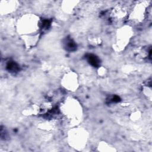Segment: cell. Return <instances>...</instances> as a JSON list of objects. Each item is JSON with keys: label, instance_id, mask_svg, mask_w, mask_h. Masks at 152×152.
Wrapping results in <instances>:
<instances>
[{"label": "cell", "instance_id": "6da1fadb", "mask_svg": "<svg viewBox=\"0 0 152 152\" xmlns=\"http://www.w3.org/2000/svg\"><path fill=\"white\" fill-rule=\"evenodd\" d=\"M39 28V20L35 15H26L18 22V33L24 36H36Z\"/></svg>", "mask_w": 152, "mask_h": 152}, {"label": "cell", "instance_id": "7a4b0ae2", "mask_svg": "<svg viewBox=\"0 0 152 152\" xmlns=\"http://www.w3.org/2000/svg\"><path fill=\"white\" fill-rule=\"evenodd\" d=\"M63 105V112L66 116L72 121H77L81 117V107L74 99H68Z\"/></svg>", "mask_w": 152, "mask_h": 152}, {"label": "cell", "instance_id": "3957f363", "mask_svg": "<svg viewBox=\"0 0 152 152\" xmlns=\"http://www.w3.org/2000/svg\"><path fill=\"white\" fill-rule=\"evenodd\" d=\"M145 8V7H144V5L142 6L141 4L137 5L131 14L132 19L139 22L143 20L146 15Z\"/></svg>", "mask_w": 152, "mask_h": 152}, {"label": "cell", "instance_id": "277c9868", "mask_svg": "<svg viewBox=\"0 0 152 152\" xmlns=\"http://www.w3.org/2000/svg\"><path fill=\"white\" fill-rule=\"evenodd\" d=\"M64 86L69 90H74L77 88V77L75 75H68L67 77H66L65 79Z\"/></svg>", "mask_w": 152, "mask_h": 152}, {"label": "cell", "instance_id": "5b68a950", "mask_svg": "<svg viewBox=\"0 0 152 152\" xmlns=\"http://www.w3.org/2000/svg\"><path fill=\"white\" fill-rule=\"evenodd\" d=\"M122 34L119 33L118 36V42L117 43L119 42V45L120 46H124L125 45L126 42L129 40V33H124V30H122Z\"/></svg>", "mask_w": 152, "mask_h": 152}, {"label": "cell", "instance_id": "8992f818", "mask_svg": "<svg viewBox=\"0 0 152 152\" xmlns=\"http://www.w3.org/2000/svg\"><path fill=\"white\" fill-rule=\"evenodd\" d=\"M90 63H91V65L97 66L99 64V60L96 58V56L94 55H90L89 56V59H88Z\"/></svg>", "mask_w": 152, "mask_h": 152}]
</instances>
